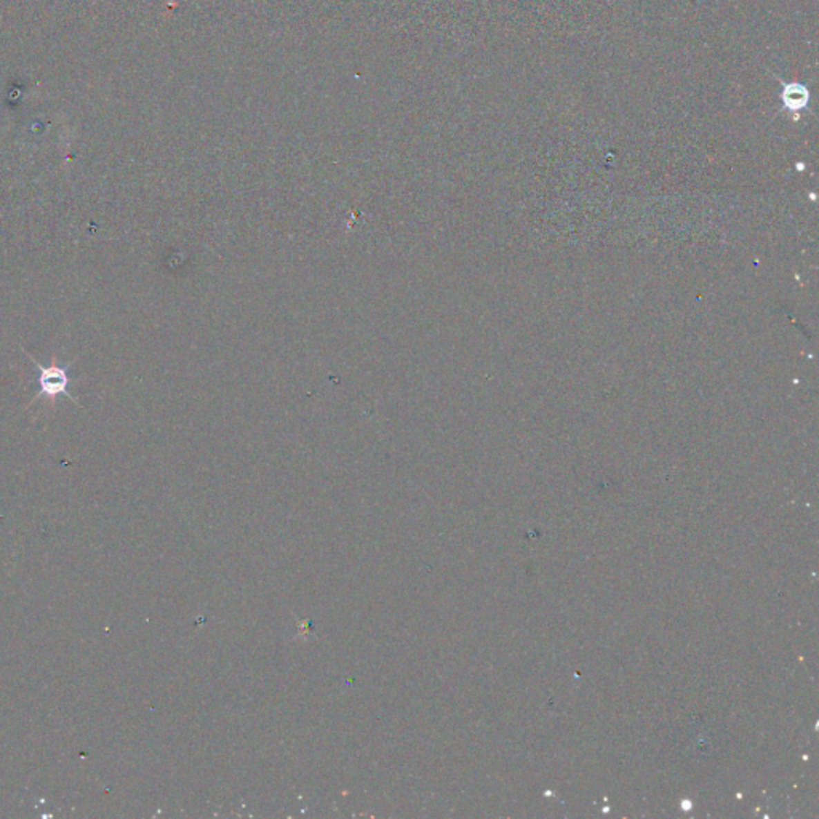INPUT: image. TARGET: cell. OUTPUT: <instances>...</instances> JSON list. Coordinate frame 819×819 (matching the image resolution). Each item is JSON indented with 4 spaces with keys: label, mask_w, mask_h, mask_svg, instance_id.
Returning <instances> with one entry per match:
<instances>
[{
    "label": "cell",
    "mask_w": 819,
    "mask_h": 819,
    "mask_svg": "<svg viewBox=\"0 0 819 819\" xmlns=\"http://www.w3.org/2000/svg\"><path fill=\"white\" fill-rule=\"evenodd\" d=\"M24 354H26V356L29 357V360L34 363L35 370L39 372V378H37L39 392H37V396L32 398V403L37 401L39 397H47V398H50V401H52V407H55L57 405V397L66 396L74 402V405H79V402L75 401V398L68 392V386L70 383L69 375H68L69 365H66V367L58 365L57 358L53 357L52 365L45 367V365H40V363L35 360V358L29 352H24Z\"/></svg>",
    "instance_id": "obj_1"
},
{
    "label": "cell",
    "mask_w": 819,
    "mask_h": 819,
    "mask_svg": "<svg viewBox=\"0 0 819 819\" xmlns=\"http://www.w3.org/2000/svg\"><path fill=\"white\" fill-rule=\"evenodd\" d=\"M808 99V93H805V90H793V87H791L789 90L784 92V101L789 108L792 109H797V108H803Z\"/></svg>",
    "instance_id": "obj_2"
}]
</instances>
